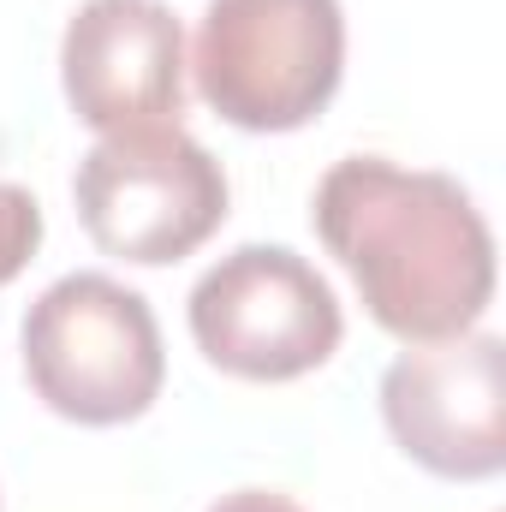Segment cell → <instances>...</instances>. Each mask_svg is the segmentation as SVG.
<instances>
[{
    "instance_id": "8",
    "label": "cell",
    "mask_w": 506,
    "mask_h": 512,
    "mask_svg": "<svg viewBox=\"0 0 506 512\" xmlns=\"http://www.w3.org/2000/svg\"><path fill=\"white\" fill-rule=\"evenodd\" d=\"M36 245H42V203L24 185L0 179V286L24 274V262L36 256Z\"/></svg>"
},
{
    "instance_id": "5",
    "label": "cell",
    "mask_w": 506,
    "mask_h": 512,
    "mask_svg": "<svg viewBox=\"0 0 506 512\" xmlns=\"http://www.w3.org/2000/svg\"><path fill=\"white\" fill-rule=\"evenodd\" d=\"M197 352L239 382H298L346 340L334 286L286 245L227 251L185 298Z\"/></svg>"
},
{
    "instance_id": "9",
    "label": "cell",
    "mask_w": 506,
    "mask_h": 512,
    "mask_svg": "<svg viewBox=\"0 0 506 512\" xmlns=\"http://www.w3.org/2000/svg\"><path fill=\"white\" fill-rule=\"evenodd\" d=\"M209 512H304L292 495H280V489H233V495H221Z\"/></svg>"
},
{
    "instance_id": "6",
    "label": "cell",
    "mask_w": 506,
    "mask_h": 512,
    "mask_svg": "<svg viewBox=\"0 0 506 512\" xmlns=\"http://www.w3.org/2000/svg\"><path fill=\"white\" fill-rule=\"evenodd\" d=\"M387 435L441 483H489L506 471V340L453 334L411 346L381 376Z\"/></svg>"
},
{
    "instance_id": "2",
    "label": "cell",
    "mask_w": 506,
    "mask_h": 512,
    "mask_svg": "<svg viewBox=\"0 0 506 512\" xmlns=\"http://www.w3.org/2000/svg\"><path fill=\"white\" fill-rule=\"evenodd\" d=\"M24 376L30 393L84 429L137 423L167 382L161 328L143 292L114 274H60L24 310Z\"/></svg>"
},
{
    "instance_id": "1",
    "label": "cell",
    "mask_w": 506,
    "mask_h": 512,
    "mask_svg": "<svg viewBox=\"0 0 506 512\" xmlns=\"http://www.w3.org/2000/svg\"><path fill=\"white\" fill-rule=\"evenodd\" d=\"M310 227L405 346L471 334L495 298V233L453 173L346 155L322 173Z\"/></svg>"
},
{
    "instance_id": "4",
    "label": "cell",
    "mask_w": 506,
    "mask_h": 512,
    "mask_svg": "<svg viewBox=\"0 0 506 512\" xmlns=\"http://www.w3.org/2000/svg\"><path fill=\"white\" fill-rule=\"evenodd\" d=\"M78 221L96 251L167 268L203 251L227 221V173L185 126L102 137L72 173Z\"/></svg>"
},
{
    "instance_id": "7",
    "label": "cell",
    "mask_w": 506,
    "mask_h": 512,
    "mask_svg": "<svg viewBox=\"0 0 506 512\" xmlns=\"http://www.w3.org/2000/svg\"><path fill=\"white\" fill-rule=\"evenodd\" d=\"M60 84L72 114L102 137L179 126L185 24L167 0H84L60 36Z\"/></svg>"
},
{
    "instance_id": "3",
    "label": "cell",
    "mask_w": 506,
    "mask_h": 512,
    "mask_svg": "<svg viewBox=\"0 0 506 512\" xmlns=\"http://www.w3.org/2000/svg\"><path fill=\"white\" fill-rule=\"evenodd\" d=\"M191 72L227 126L298 131L340 96L346 12L340 0H209Z\"/></svg>"
}]
</instances>
